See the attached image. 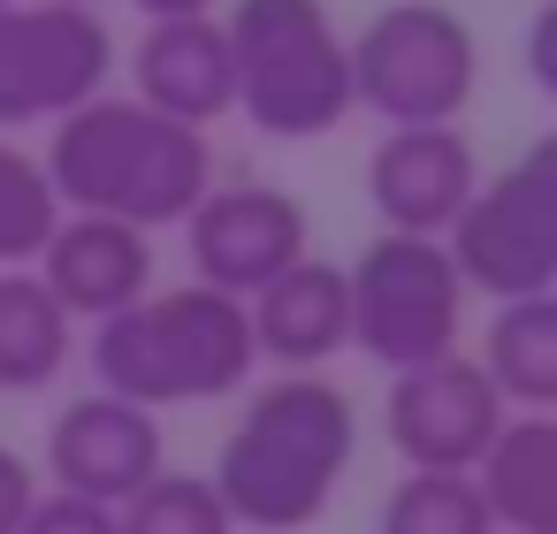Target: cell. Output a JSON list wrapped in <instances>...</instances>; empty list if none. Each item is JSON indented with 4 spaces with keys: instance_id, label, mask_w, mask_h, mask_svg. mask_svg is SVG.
<instances>
[{
    "instance_id": "cell-17",
    "label": "cell",
    "mask_w": 557,
    "mask_h": 534,
    "mask_svg": "<svg viewBox=\"0 0 557 534\" xmlns=\"http://www.w3.org/2000/svg\"><path fill=\"white\" fill-rule=\"evenodd\" d=\"M473 367L496 382L504 405H519V412H549V405H557V290L496 298V321H488Z\"/></svg>"
},
{
    "instance_id": "cell-22",
    "label": "cell",
    "mask_w": 557,
    "mask_h": 534,
    "mask_svg": "<svg viewBox=\"0 0 557 534\" xmlns=\"http://www.w3.org/2000/svg\"><path fill=\"white\" fill-rule=\"evenodd\" d=\"M16 534H115V504L77 496V488H47V496H32Z\"/></svg>"
},
{
    "instance_id": "cell-24",
    "label": "cell",
    "mask_w": 557,
    "mask_h": 534,
    "mask_svg": "<svg viewBox=\"0 0 557 534\" xmlns=\"http://www.w3.org/2000/svg\"><path fill=\"white\" fill-rule=\"evenodd\" d=\"M527 62H534V85L557 92V9H549V0L534 9V24H527Z\"/></svg>"
},
{
    "instance_id": "cell-19",
    "label": "cell",
    "mask_w": 557,
    "mask_h": 534,
    "mask_svg": "<svg viewBox=\"0 0 557 534\" xmlns=\"http://www.w3.org/2000/svg\"><path fill=\"white\" fill-rule=\"evenodd\" d=\"M382 534H496L473 465H405V481L382 496Z\"/></svg>"
},
{
    "instance_id": "cell-21",
    "label": "cell",
    "mask_w": 557,
    "mask_h": 534,
    "mask_svg": "<svg viewBox=\"0 0 557 534\" xmlns=\"http://www.w3.org/2000/svg\"><path fill=\"white\" fill-rule=\"evenodd\" d=\"M54 222H62V199H54L39 153H16L9 131H0V268H32Z\"/></svg>"
},
{
    "instance_id": "cell-14",
    "label": "cell",
    "mask_w": 557,
    "mask_h": 534,
    "mask_svg": "<svg viewBox=\"0 0 557 534\" xmlns=\"http://www.w3.org/2000/svg\"><path fill=\"white\" fill-rule=\"evenodd\" d=\"M131 85L146 108L176 115V123H214L237 108V70H230V39L214 16H161L146 24L138 54H131Z\"/></svg>"
},
{
    "instance_id": "cell-10",
    "label": "cell",
    "mask_w": 557,
    "mask_h": 534,
    "mask_svg": "<svg viewBox=\"0 0 557 534\" xmlns=\"http://www.w3.org/2000/svg\"><path fill=\"white\" fill-rule=\"evenodd\" d=\"M496 420H504L496 382L473 359H458V351L420 359V367H397L389 405H382L389 450L405 465H473L481 443L496 435Z\"/></svg>"
},
{
    "instance_id": "cell-20",
    "label": "cell",
    "mask_w": 557,
    "mask_h": 534,
    "mask_svg": "<svg viewBox=\"0 0 557 534\" xmlns=\"http://www.w3.org/2000/svg\"><path fill=\"white\" fill-rule=\"evenodd\" d=\"M115 534H237L222 488L207 473H153L146 488H131L115 504Z\"/></svg>"
},
{
    "instance_id": "cell-12",
    "label": "cell",
    "mask_w": 557,
    "mask_h": 534,
    "mask_svg": "<svg viewBox=\"0 0 557 534\" xmlns=\"http://www.w3.org/2000/svg\"><path fill=\"white\" fill-rule=\"evenodd\" d=\"M473 184H481V161L458 123H389V138L367 161V199H374L382 229L443 237Z\"/></svg>"
},
{
    "instance_id": "cell-18",
    "label": "cell",
    "mask_w": 557,
    "mask_h": 534,
    "mask_svg": "<svg viewBox=\"0 0 557 534\" xmlns=\"http://www.w3.org/2000/svg\"><path fill=\"white\" fill-rule=\"evenodd\" d=\"M62 367H70V306L39 275L0 268V389L9 397L54 389Z\"/></svg>"
},
{
    "instance_id": "cell-6",
    "label": "cell",
    "mask_w": 557,
    "mask_h": 534,
    "mask_svg": "<svg viewBox=\"0 0 557 534\" xmlns=\"http://www.w3.org/2000/svg\"><path fill=\"white\" fill-rule=\"evenodd\" d=\"M344 54H351V108L382 123H458L481 85L473 24L443 0H389Z\"/></svg>"
},
{
    "instance_id": "cell-5",
    "label": "cell",
    "mask_w": 557,
    "mask_h": 534,
    "mask_svg": "<svg viewBox=\"0 0 557 534\" xmlns=\"http://www.w3.org/2000/svg\"><path fill=\"white\" fill-rule=\"evenodd\" d=\"M344 298H351V344L389 374L458 351L466 275L443 237H420V229L367 237V252L344 268Z\"/></svg>"
},
{
    "instance_id": "cell-1",
    "label": "cell",
    "mask_w": 557,
    "mask_h": 534,
    "mask_svg": "<svg viewBox=\"0 0 557 534\" xmlns=\"http://www.w3.org/2000/svg\"><path fill=\"white\" fill-rule=\"evenodd\" d=\"M359 450V412L336 382H321L313 367H283V382L252 389L237 427L222 435L214 458V488L230 504L237 526L252 534H298L329 511V496L344 488Z\"/></svg>"
},
{
    "instance_id": "cell-4",
    "label": "cell",
    "mask_w": 557,
    "mask_h": 534,
    "mask_svg": "<svg viewBox=\"0 0 557 534\" xmlns=\"http://www.w3.org/2000/svg\"><path fill=\"white\" fill-rule=\"evenodd\" d=\"M237 108L268 138H329L351 115V54L321 0H237L230 24Z\"/></svg>"
},
{
    "instance_id": "cell-7",
    "label": "cell",
    "mask_w": 557,
    "mask_h": 534,
    "mask_svg": "<svg viewBox=\"0 0 557 534\" xmlns=\"http://www.w3.org/2000/svg\"><path fill=\"white\" fill-rule=\"evenodd\" d=\"M443 245L466 290H488V298L557 290V138H534L496 184H473Z\"/></svg>"
},
{
    "instance_id": "cell-25",
    "label": "cell",
    "mask_w": 557,
    "mask_h": 534,
    "mask_svg": "<svg viewBox=\"0 0 557 534\" xmlns=\"http://www.w3.org/2000/svg\"><path fill=\"white\" fill-rule=\"evenodd\" d=\"M131 9H138L146 24H161V16H207L214 0H131Z\"/></svg>"
},
{
    "instance_id": "cell-2",
    "label": "cell",
    "mask_w": 557,
    "mask_h": 534,
    "mask_svg": "<svg viewBox=\"0 0 557 534\" xmlns=\"http://www.w3.org/2000/svg\"><path fill=\"white\" fill-rule=\"evenodd\" d=\"M39 169L70 214H115L138 229L184 222L214 184L207 131L146 108L138 92H92L70 115H54Z\"/></svg>"
},
{
    "instance_id": "cell-23",
    "label": "cell",
    "mask_w": 557,
    "mask_h": 534,
    "mask_svg": "<svg viewBox=\"0 0 557 534\" xmlns=\"http://www.w3.org/2000/svg\"><path fill=\"white\" fill-rule=\"evenodd\" d=\"M32 496H39V481H32V465H24L16 450H0V534H16V526H24V511H32Z\"/></svg>"
},
{
    "instance_id": "cell-11",
    "label": "cell",
    "mask_w": 557,
    "mask_h": 534,
    "mask_svg": "<svg viewBox=\"0 0 557 534\" xmlns=\"http://www.w3.org/2000/svg\"><path fill=\"white\" fill-rule=\"evenodd\" d=\"M161 412L138 405V397H70L47 427V473L54 488H77V496H100V504H123L131 488H146L161 473Z\"/></svg>"
},
{
    "instance_id": "cell-8",
    "label": "cell",
    "mask_w": 557,
    "mask_h": 534,
    "mask_svg": "<svg viewBox=\"0 0 557 534\" xmlns=\"http://www.w3.org/2000/svg\"><path fill=\"white\" fill-rule=\"evenodd\" d=\"M115 32L92 0H0V131L54 123L77 100L108 92Z\"/></svg>"
},
{
    "instance_id": "cell-3",
    "label": "cell",
    "mask_w": 557,
    "mask_h": 534,
    "mask_svg": "<svg viewBox=\"0 0 557 534\" xmlns=\"http://www.w3.org/2000/svg\"><path fill=\"white\" fill-rule=\"evenodd\" d=\"M252 313L237 290L184 283V290H146L115 313L92 321V374L115 397L138 405H214L252 382Z\"/></svg>"
},
{
    "instance_id": "cell-9",
    "label": "cell",
    "mask_w": 557,
    "mask_h": 534,
    "mask_svg": "<svg viewBox=\"0 0 557 534\" xmlns=\"http://www.w3.org/2000/svg\"><path fill=\"white\" fill-rule=\"evenodd\" d=\"M184 222H191V275L237 298H252L306 252V207L283 184H207Z\"/></svg>"
},
{
    "instance_id": "cell-13",
    "label": "cell",
    "mask_w": 557,
    "mask_h": 534,
    "mask_svg": "<svg viewBox=\"0 0 557 534\" xmlns=\"http://www.w3.org/2000/svg\"><path fill=\"white\" fill-rule=\"evenodd\" d=\"M32 268L70 306V321H100V313L153 290V237L138 222H115V214H70L62 207V222L47 229Z\"/></svg>"
},
{
    "instance_id": "cell-15",
    "label": "cell",
    "mask_w": 557,
    "mask_h": 534,
    "mask_svg": "<svg viewBox=\"0 0 557 534\" xmlns=\"http://www.w3.org/2000/svg\"><path fill=\"white\" fill-rule=\"evenodd\" d=\"M252 351L275 367H321L351 344V298H344V268L298 252L283 275H268L252 298Z\"/></svg>"
},
{
    "instance_id": "cell-26",
    "label": "cell",
    "mask_w": 557,
    "mask_h": 534,
    "mask_svg": "<svg viewBox=\"0 0 557 534\" xmlns=\"http://www.w3.org/2000/svg\"><path fill=\"white\" fill-rule=\"evenodd\" d=\"M496 534H504V526H496Z\"/></svg>"
},
{
    "instance_id": "cell-16",
    "label": "cell",
    "mask_w": 557,
    "mask_h": 534,
    "mask_svg": "<svg viewBox=\"0 0 557 534\" xmlns=\"http://www.w3.org/2000/svg\"><path fill=\"white\" fill-rule=\"evenodd\" d=\"M473 488L504 534H557V420L504 412L473 458Z\"/></svg>"
}]
</instances>
